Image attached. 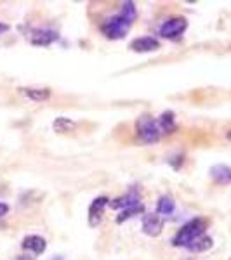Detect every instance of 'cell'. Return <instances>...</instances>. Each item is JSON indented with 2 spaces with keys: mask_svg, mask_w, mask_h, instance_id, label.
I'll return each mask as SVG.
<instances>
[{
  "mask_svg": "<svg viewBox=\"0 0 231 260\" xmlns=\"http://www.w3.org/2000/svg\"><path fill=\"white\" fill-rule=\"evenodd\" d=\"M205 229H207V222H205L204 219H200V217H196V219L186 222V224H184L183 228L176 233L174 240H172V245L174 246H188L190 243L195 241L196 238L204 236Z\"/></svg>",
  "mask_w": 231,
  "mask_h": 260,
  "instance_id": "cell-1",
  "label": "cell"
},
{
  "mask_svg": "<svg viewBox=\"0 0 231 260\" xmlns=\"http://www.w3.org/2000/svg\"><path fill=\"white\" fill-rule=\"evenodd\" d=\"M136 130L139 139L145 144H155L160 139V127H158V121L150 115H141L136 120Z\"/></svg>",
  "mask_w": 231,
  "mask_h": 260,
  "instance_id": "cell-2",
  "label": "cell"
},
{
  "mask_svg": "<svg viewBox=\"0 0 231 260\" xmlns=\"http://www.w3.org/2000/svg\"><path fill=\"white\" fill-rule=\"evenodd\" d=\"M131 24H132L131 21H127L124 16L115 14V16L108 18L103 24H101V31H103L104 37H108V39L117 40V39H122V37L127 35Z\"/></svg>",
  "mask_w": 231,
  "mask_h": 260,
  "instance_id": "cell-3",
  "label": "cell"
},
{
  "mask_svg": "<svg viewBox=\"0 0 231 260\" xmlns=\"http://www.w3.org/2000/svg\"><path fill=\"white\" fill-rule=\"evenodd\" d=\"M188 28V21L183 16H176V18H170L167 21H163L158 28V35L163 37V39H178L181 37Z\"/></svg>",
  "mask_w": 231,
  "mask_h": 260,
  "instance_id": "cell-4",
  "label": "cell"
},
{
  "mask_svg": "<svg viewBox=\"0 0 231 260\" xmlns=\"http://www.w3.org/2000/svg\"><path fill=\"white\" fill-rule=\"evenodd\" d=\"M163 222L165 219L160 215V213H146L142 217V233L146 236H151V238H157L162 234V229H163Z\"/></svg>",
  "mask_w": 231,
  "mask_h": 260,
  "instance_id": "cell-5",
  "label": "cell"
},
{
  "mask_svg": "<svg viewBox=\"0 0 231 260\" xmlns=\"http://www.w3.org/2000/svg\"><path fill=\"white\" fill-rule=\"evenodd\" d=\"M108 205H110V200H108L106 196H99V198H96L92 201L91 207H89V225L91 228L99 225L101 219H103L104 208H106Z\"/></svg>",
  "mask_w": 231,
  "mask_h": 260,
  "instance_id": "cell-6",
  "label": "cell"
},
{
  "mask_svg": "<svg viewBox=\"0 0 231 260\" xmlns=\"http://www.w3.org/2000/svg\"><path fill=\"white\" fill-rule=\"evenodd\" d=\"M131 49L134 52H151V50L160 49V42L155 37H139L131 42Z\"/></svg>",
  "mask_w": 231,
  "mask_h": 260,
  "instance_id": "cell-7",
  "label": "cell"
},
{
  "mask_svg": "<svg viewBox=\"0 0 231 260\" xmlns=\"http://www.w3.org/2000/svg\"><path fill=\"white\" fill-rule=\"evenodd\" d=\"M60 37L54 30H49V28H44V30H35L32 33V44L33 45H40V47H47L52 42H56Z\"/></svg>",
  "mask_w": 231,
  "mask_h": 260,
  "instance_id": "cell-8",
  "label": "cell"
},
{
  "mask_svg": "<svg viewBox=\"0 0 231 260\" xmlns=\"http://www.w3.org/2000/svg\"><path fill=\"white\" fill-rule=\"evenodd\" d=\"M139 196L136 194V192H127L125 196H120V198L113 200L110 203V207L113 210H125V208H131V207H136V205H139Z\"/></svg>",
  "mask_w": 231,
  "mask_h": 260,
  "instance_id": "cell-9",
  "label": "cell"
},
{
  "mask_svg": "<svg viewBox=\"0 0 231 260\" xmlns=\"http://www.w3.org/2000/svg\"><path fill=\"white\" fill-rule=\"evenodd\" d=\"M23 248L24 250H30L35 255L44 253L45 248H47V243L42 236H37V234H32V236H26L23 240Z\"/></svg>",
  "mask_w": 231,
  "mask_h": 260,
  "instance_id": "cell-10",
  "label": "cell"
},
{
  "mask_svg": "<svg viewBox=\"0 0 231 260\" xmlns=\"http://www.w3.org/2000/svg\"><path fill=\"white\" fill-rule=\"evenodd\" d=\"M211 177L217 184H231V167L229 165H214L211 169Z\"/></svg>",
  "mask_w": 231,
  "mask_h": 260,
  "instance_id": "cell-11",
  "label": "cell"
},
{
  "mask_svg": "<svg viewBox=\"0 0 231 260\" xmlns=\"http://www.w3.org/2000/svg\"><path fill=\"white\" fill-rule=\"evenodd\" d=\"M19 92L23 95H26L28 99L35 101V103H44V101L50 99V90L40 89V87H21Z\"/></svg>",
  "mask_w": 231,
  "mask_h": 260,
  "instance_id": "cell-12",
  "label": "cell"
},
{
  "mask_svg": "<svg viewBox=\"0 0 231 260\" xmlns=\"http://www.w3.org/2000/svg\"><path fill=\"white\" fill-rule=\"evenodd\" d=\"M157 121H158V127H160V132L172 134V132H176V128H178L174 113L172 111H163L160 115V118H158Z\"/></svg>",
  "mask_w": 231,
  "mask_h": 260,
  "instance_id": "cell-13",
  "label": "cell"
},
{
  "mask_svg": "<svg viewBox=\"0 0 231 260\" xmlns=\"http://www.w3.org/2000/svg\"><path fill=\"white\" fill-rule=\"evenodd\" d=\"M176 210V201L170 198L169 194H163L158 198V203H157V213H160L162 217H167L170 213H174Z\"/></svg>",
  "mask_w": 231,
  "mask_h": 260,
  "instance_id": "cell-14",
  "label": "cell"
},
{
  "mask_svg": "<svg viewBox=\"0 0 231 260\" xmlns=\"http://www.w3.org/2000/svg\"><path fill=\"white\" fill-rule=\"evenodd\" d=\"M212 245H214L212 238H209V236H200V238H196V240L193 241V243H190V245H188L186 248L190 250V251H193V253H201V251L211 250V248H212Z\"/></svg>",
  "mask_w": 231,
  "mask_h": 260,
  "instance_id": "cell-15",
  "label": "cell"
},
{
  "mask_svg": "<svg viewBox=\"0 0 231 260\" xmlns=\"http://www.w3.org/2000/svg\"><path fill=\"white\" fill-rule=\"evenodd\" d=\"M52 128H54V132H57V134H68V132H73V130L77 128V123H75L71 118L60 116V118L54 120Z\"/></svg>",
  "mask_w": 231,
  "mask_h": 260,
  "instance_id": "cell-16",
  "label": "cell"
},
{
  "mask_svg": "<svg viewBox=\"0 0 231 260\" xmlns=\"http://www.w3.org/2000/svg\"><path fill=\"white\" fill-rule=\"evenodd\" d=\"M142 212H145V207H142V203L136 205V207H131V208H125V210H122L120 215L117 217V222H119V224H122L124 220L132 219L134 215H139V213H142Z\"/></svg>",
  "mask_w": 231,
  "mask_h": 260,
  "instance_id": "cell-17",
  "label": "cell"
},
{
  "mask_svg": "<svg viewBox=\"0 0 231 260\" xmlns=\"http://www.w3.org/2000/svg\"><path fill=\"white\" fill-rule=\"evenodd\" d=\"M120 16H124L127 21H132L136 19V16H137V11H136V6H134V2H124L120 6V12H119Z\"/></svg>",
  "mask_w": 231,
  "mask_h": 260,
  "instance_id": "cell-18",
  "label": "cell"
},
{
  "mask_svg": "<svg viewBox=\"0 0 231 260\" xmlns=\"http://www.w3.org/2000/svg\"><path fill=\"white\" fill-rule=\"evenodd\" d=\"M7 212H9V205H7V203H0V217L7 215Z\"/></svg>",
  "mask_w": 231,
  "mask_h": 260,
  "instance_id": "cell-19",
  "label": "cell"
},
{
  "mask_svg": "<svg viewBox=\"0 0 231 260\" xmlns=\"http://www.w3.org/2000/svg\"><path fill=\"white\" fill-rule=\"evenodd\" d=\"M7 30H9V26H7V24H4V23H0V35H2V33H6Z\"/></svg>",
  "mask_w": 231,
  "mask_h": 260,
  "instance_id": "cell-20",
  "label": "cell"
},
{
  "mask_svg": "<svg viewBox=\"0 0 231 260\" xmlns=\"http://www.w3.org/2000/svg\"><path fill=\"white\" fill-rule=\"evenodd\" d=\"M226 137H228V141H231V130H228V132H226Z\"/></svg>",
  "mask_w": 231,
  "mask_h": 260,
  "instance_id": "cell-21",
  "label": "cell"
}]
</instances>
